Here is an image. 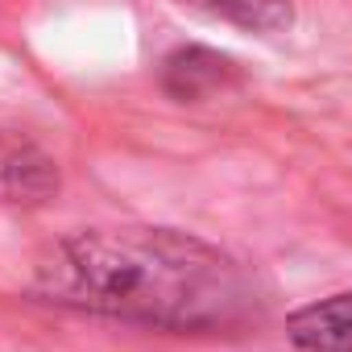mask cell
Returning a JSON list of instances; mask_svg holds the SVG:
<instances>
[{"label": "cell", "mask_w": 352, "mask_h": 352, "mask_svg": "<svg viewBox=\"0 0 352 352\" xmlns=\"http://www.w3.org/2000/svg\"><path fill=\"white\" fill-rule=\"evenodd\" d=\"M58 191V166L30 141H0V204H46Z\"/></svg>", "instance_id": "3957f363"}, {"label": "cell", "mask_w": 352, "mask_h": 352, "mask_svg": "<svg viewBox=\"0 0 352 352\" xmlns=\"http://www.w3.org/2000/svg\"><path fill=\"white\" fill-rule=\"evenodd\" d=\"M232 75V63L212 54V50H174L162 67V83L174 100H204L208 91L224 87V79Z\"/></svg>", "instance_id": "277c9868"}, {"label": "cell", "mask_w": 352, "mask_h": 352, "mask_svg": "<svg viewBox=\"0 0 352 352\" xmlns=\"http://www.w3.org/2000/svg\"><path fill=\"white\" fill-rule=\"evenodd\" d=\"M191 5L241 25L249 34H282L294 21V0H191Z\"/></svg>", "instance_id": "5b68a950"}, {"label": "cell", "mask_w": 352, "mask_h": 352, "mask_svg": "<svg viewBox=\"0 0 352 352\" xmlns=\"http://www.w3.org/2000/svg\"><path fill=\"white\" fill-rule=\"evenodd\" d=\"M286 340L298 352H352V290L294 311L286 319Z\"/></svg>", "instance_id": "7a4b0ae2"}, {"label": "cell", "mask_w": 352, "mask_h": 352, "mask_svg": "<svg viewBox=\"0 0 352 352\" xmlns=\"http://www.w3.org/2000/svg\"><path fill=\"white\" fill-rule=\"evenodd\" d=\"M46 302L162 331H228L257 315L253 278L216 245L174 228H91L46 249Z\"/></svg>", "instance_id": "6da1fadb"}]
</instances>
